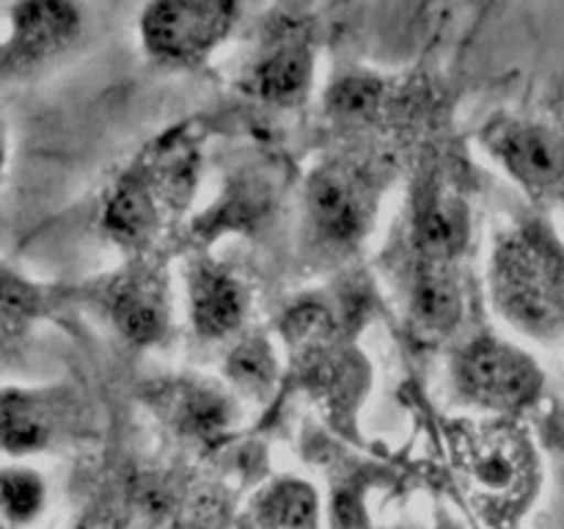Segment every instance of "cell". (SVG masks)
Returning <instances> with one entry per match:
<instances>
[{"label":"cell","mask_w":564,"mask_h":529,"mask_svg":"<svg viewBox=\"0 0 564 529\" xmlns=\"http://www.w3.org/2000/svg\"><path fill=\"white\" fill-rule=\"evenodd\" d=\"M105 306L116 328L138 345L158 342L169 328V295L152 268H127L105 287Z\"/></svg>","instance_id":"cell-10"},{"label":"cell","mask_w":564,"mask_h":529,"mask_svg":"<svg viewBox=\"0 0 564 529\" xmlns=\"http://www.w3.org/2000/svg\"><path fill=\"white\" fill-rule=\"evenodd\" d=\"M314 44L306 28L279 25L264 36L253 53L242 86L268 102H292L312 86Z\"/></svg>","instance_id":"cell-9"},{"label":"cell","mask_w":564,"mask_h":529,"mask_svg":"<svg viewBox=\"0 0 564 529\" xmlns=\"http://www.w3.org/2000/svg\"><path fill=\"white\" fill-rule=\"evenodd\" d=\"M485 143L523 191L564 204V108L494 121Z\"/></svg>","instance_id":"cell-4"},{"label":"cell","mask_w":564,"mask_h":529,"mask_svg":"<svg viewBox=\"0 0 564 529\" xmlns=\"http://www.w3.org/2000/svg\"><path fill=\"white\" fill-rule=\"evenodd\" d=\"M53 433V417L42 397L11 395L0 397V450L25 455L42 450Z\"/></svg>","instance_id":"cell-14"},{"label":"cell","mask_w":564,"mask_h":529,"mask_svg":"<svg viewBox=\"0 0 564 529\" xmlns=\"http://www.w3.org/2000/svg\"><path fill=\"white\" fill-rule=\"evenodd\" d=\"M411 312L422 331L449 334L463 317V287L452 264L419 262L411 287Z\"/></svg>","instance_id":"cell-13"},{"label":"cell","mask_w":564,"mask_h":529,"mask_svg":"<svg viewBox=\"0 0 564 529\" xmlns=\"http://www.w3.org/2000/svg\"><path fill=\"white\" fill-rule=\"evenodd\" d=\"M468 240V215L457 196L446 191H433L422 198L413 218V242L419 262L452 264Z\"/></svg>","instance_id":"cell-12"},{"label":"cell","mask_w":564,"mask_h":529,"mask_svg":"<svg viewBox=\"0 0 564 529\" xmlns=\"http://www.w3.org/2000/svg\"><path fill=\"white\" fill-rule=\"evenodd\" d=\"M268 516L275 529H312L314 496L306 485L286 483L270 494Z\"/></svg>","instance_id":"cell-19"},{"label":"cell","mask_w":564,"mask_h":529,"mask_svg":"<svg viewBox=\"0 0 564 529\" xmlns=\"http://www.w3.org/2000/svg\"><path fill=\"white\" fill-rule=\"evenodd\" d=\"M44 505V483L28 468L0 472V510L11 521H31Z\"/></svg>","instance_id":"cell-17"},{"label":"cell","mask_w":564,"mask_h":529,"mask_svg":"<svg viewBox=\"0 0 564 529\" xmlns=\"http://www.w3.org/2000/svg\"><path fill=\"white\" fill-rule=\"evenodd\" d=\"M196 149L185 136H165L152 154L127 171L105 202L102 224L116 242L143 248L152 242L165 215L187 202L196 182Z\"/></svg>","instance_id":"cell-2"},{"label":"cell","mask_w":564,"mask_h":529,"mask_svg":"<svg viewBox=\"0 0 564 529\" xmlns=\"http://www.w3.org/2000/svg\"><path fill=\"white\" fill-rule=\"evenodd\" d=\"M3 169H6V136L3 130H0V174H3Z\"/></svg>","instance_id":"cell-22"},{"label":"cell","mask_w":564,"mask_h":529,"mask_svg":"<svg viewBox=\"0 0 564 529\" xmlns=\"http://www.w3.org/2000/svg\"><path fill=\"white\" fill-rule=\"evenodd\" d=\"M380 97H383V83L375 75H345L330 88V110L347 116V119H367L372 110H378Z\"/></svg>","instance_id":"cell-18"},{"label":"cell","mask_w":564,"mask_h":529,"mask_svg":"<svg viewBox=\"0 0 564 529\" xmlns=\"http://www.w3.org/2000/svg\"><path fill=\"white\" fill-rule=\"evenodd\" d=\"M42 312V290L14 270L0 268V347L22 339Z\"/></svg>","instance_id":"cell-15"},{"label":"cell","mask_w":564,"mask_h":529,"mask_svg":"<svg viewBox=\"0 0 564 529\" xmlns=\"http://www.w3.org/2000/svg\"><path fill=\"white\" fill-rule=\"evenodd\" d=\"M306 213L330 242H356L375 213V185L358 165L325 163L306 185Z\"/></svg>","instance_id":"cell-8"},{"label":"cell","mask_w":564,"mask_h":529,"mask_svg":"<svg viewBox=\"0 0 564 529\" xmlns=\"http://www.w3.org/2000/svg\"><path fill=\"white\" fill-rule=\"evenodd\" d=\"M174 419L196 435H213L229 422L226 400L215 389L202 384H185L174 389Z\"/></svg>","instance_id":"cell-16"},{"label":"cell","mask_w":564,"mask_h":529,"mask_svg":"<svg viewBox=\"0 0 564 529\" xmlns=\"http://www.w3.org/2000/svg\"><path fill=\"white\" fill-rule=\"evenodd\" d=\"M191 317L202 336L224 339L246 317V290L220 264H198L191 276Z\"/></svg>","instance_id":"cell-11"},{"label":"cell","mask_w":564,"mask_h":529,"mask_svg":"<svg viewBox=\"0 0 564 529\" xmlns=\"http://www.w3.org/2000/svg\"><path fill=\"white\" fill-rule=\"evenodd\" d=\"M455 450L463 477L488 505L516 507L532 490V446L510 424L460 430Z\"/></svg>","instance_id":"cell-7"},{"label":"cell","mask_w":564,"mask_h":529,"mask_svg":"<svg viewBox=\"0 0 564 529\" xmlns=\"http://www.w3.org/2000/svg\"><path fill=\"white\" fill-rule=\"evenodd\" d=\"M80 0H11L0 31V77H25L64 58L83 36Z\"/></svg>","instance_id":"cell-5"},{"label":"cell","mask_w":564,"mask_h":529,"mask_svg":"<svg viewBox=\"0 0 564 529\" xmlns=\"http://www.w3.org/2000/svg\"><path fill=\"white\" fill-rule=\"evenodd\" d=\"M490 292L499 312L534 339H564V248L543 226L507 231L494 251Z\"/></svg>","instance_id":"cell-1"},{"label":"cell","mask_w":564,"mask_h":529,"mask_svg":"<svg viewBox=\"0 0 564 529\" xmlns=\"http://www.w3.org/2000/svg\"><path fill=\"white\" fill-rule=\"evenodd\" d=\"M336 521L341 529H364V512L350 494L339 496L336 501Z\"/></svg>","instance_id":"cell-21"},{"label":"cell","mask_w":564,"mask_h":529,"mask_svg":"<svg viewBox=\"0 0 564 529\" xmlns=\"http://www.w3.org/2000/svg\"><path fill=\"white\" fill-rule=\"evenodd\" d=\"M229 373L242 384H264L273 375V356L262 342H246L235 350L229 361Z\"/></svg>","instance_id":"cell-20"},{"label":"cell","mask_w":564,"mask_h":529,"mask_svg":"<svg viewBox=\"0 0 564 529\" xmlns=\"http://www.w3.org/2000/svg\"><path fill=\"white\" fill-rule=\"evenodd\" d=\"M452 373L466 400L499 413L532 406L543 389L538 361L499 336H477L463 345Z\"/></svg>","instance_id":"cell-6"},{"label":"cell","mask_w":564,"mask_h":529,"mask_svg":"<svg viewBox=\"0 0 564 529\" xmlns=\"http://www.w3.org/2000/svg\"><path fill=\"white\" fill-rule=\"evenodd\" d=\"M242 0H147L138 17V39L154 64L171 69L202 66L240 17Z\"/></svg>","instance_id":"cell-3"}]
</instances>
